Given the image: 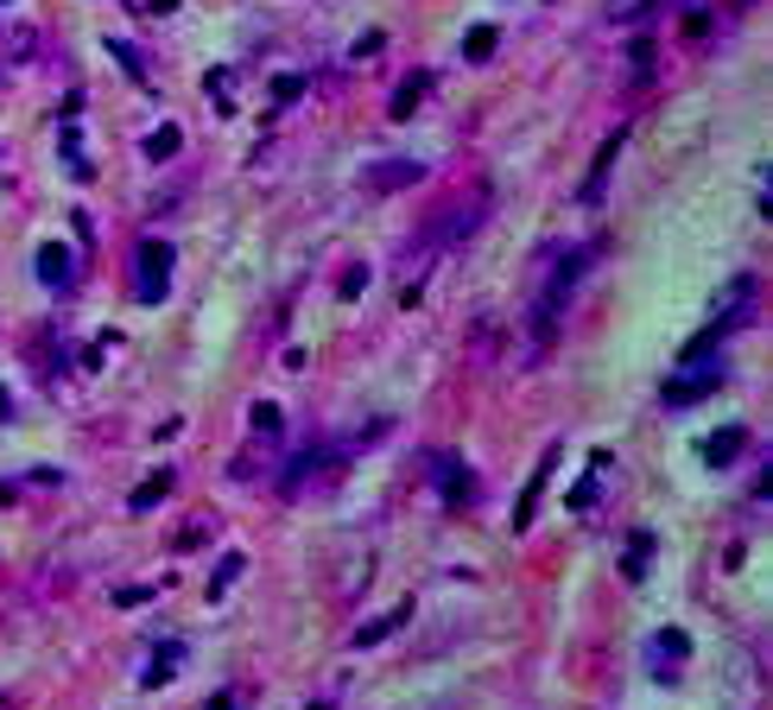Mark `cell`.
Here are the masks:
<instances>
[{
  "label": "cell",
  "instance_id": "obj_1",
  "mask_svg": "<svg viewBox=\"0 0 773 710\" xmlns=\"http://www.w3.org/2000/svg\"><path fill=\"white\" fill-rule=\"evenodd\" d=\"M716 387H723V362H716V356H703V362H685V369L665 381V387H660V407L665 412H685V407H698V400H710Z\"/></svg>",
  "mask_w": 773,
  "mask_h": 710
},
{
  "label": "cell",
  "instance_id": "obj_11",
  "mask_svg": "<svg viewBox=\"0 0 773 710\" xmlns=\"http://www.w3.org/2000/svg\"><path fill=\"white\" fill-rule=\"evenodd\" d=\"M647 564H653V533H634V539H627V559H622V571L634 577V584H640V577H647Z\"/></svg>",
  "mask_w": 773,
  "mask_h": 710
},
{
  "label": "cell",
  "instance_id": "obj_23",
  "mask_svg": "<svg viewBox=\"0 0 773 710\" xmlns=\"http://www.w3.org/2000/svg\"><path fill=\"white\" fill-rule=\"evenodd\" d=\"M210 710H235V698H228V692H222V698H210Z\"/></svg>",
  "mask_w": 773,
  "mask_h": 710
},
{
  "label": "cell",
  "instance_id": "obj_8",
  "mask_svg": "<svg viewBox=\"0 0 773 710\" xmlns=\"http://www.w3.org/2000/svg\"><path fill=\"white\" fill-rule=\"evenodd\" d=\"M425 89H432V76H425V71H419V76H406L400 89H394V109H387V114H394V121H406V114H412L419 102H425Z\"/></svg>",
  "mask_w": 773,
  "mask_h": 710
},
{
  "label": "cell",
  "instance_id": "obj_12",
  "mask_svg": "<svg viewBox=\"0 0 773 710\" xmlns=\"http://www.w3.org/2000/svg\"><path fill=\"white\" fill-rule=\"evenodd\" d=\"M165 495H172V470H159V476H147V483L134 488V501H127V508H134V514H147L152 501H165Z\"/></svg>",
  "mask_w": 773,
  "mask_h": 710
},
{
  "label": "cell",
  "instance_id": "obj_22",
  "mask_svg": "<svg viewBox=\"0 0 773 710\" xmlns=\"http://www.w3.org/2000/svg\"><path fill=\"white\" fill-rule=\"evenodd\" d=\"M640 7H647V0H609V13H615V20H634Z\"/></svg>",
  "mask_w": 773,
  "mask_h": 710
},
{
  "label": "cell",
  "instance_id": "obj_21",
  "mask_svg": "<svg viewBox=\"0 0 773 710\" xmlns=\"http://www.w3.org/2000/svg\"><path fill=\"white\" fill-rule=\"evenodd\" d=\"M254 432H279V407H273V400H260L254 407Z\"/></svg>",
  "mask_w": 773,
  "mask_h": 710
},
{
  "label": "cell",
  "instance_id": "obj_4",
  "mask_svg": "<svg viewBox=\"0 0 773 710\" xmlns=\"http://www.w3.org/2000/svg\"><path fill=\"white\" fill-rule=\"evenodd\" d=\"M406 185H419V165L412 159H381V165L362 172V190H406Z\"/></svg>",
  "mask_w": 773,
  "mask_h": 710
},
{
  "label": "cell",
  "instance_id": "obj_20",
  "mask_svg": "<svg viewBox=\"0 0 773 710\" xmlns=\"http://www.w3.org/2000/svg\"><path fill=\"white\" fill-rule=\"evenodd\" d=\"M235 577H241V559H222L216 584H210V597H222V590H228V584H235Z\"/></svg>",
  "mask_w": 773,
  "mask_h": 710
},
{
  "label": "cell",
  "instance_id": "obj_16",
  "mask_svg": "<svg viewBox=\"0 0 773 710\" xmlns=\"http://www.w3.org/2000/svg\"><path fill=\"white\" fill-rule=\"evenodd\" d=\"M495 38H501L495 26H476V33L463 38V58H470V64H488V58H495Z\"/></svg>",
  "mask_w": 773,
  "mask_h": 710
},
{
  "label": "cell",
  "instance_id": "obj_18",
  "mask_svg": "<svg viewBox=\"0 0 773 710\" xmlns=\"http://www.w3.org/2000/svg\"><path fill=\"white\" fill-rule=\"evenodd\" d=\"M298 96H304V76H298V71H286L279 83H273V102H279V109H286V102H298Z\"/></svg>",
  "mask_w": 773,
  "mask_h": 710
},
{
  "label": "cell",
  "instance_id": "obj_13",
  "mask_svg": "<svg viewBox=\"0 0 773 710\" xmlns=\"http://www.w3.org/2000/svg\"><path fill=\"white\" fill-rule=\"evenodd\" d=\"M406 615H412V609H387L381 622H369V628H356V647H374V640H387V635H394V628L406 622Z\"/></svg>",
  "mask_w": 773,
  "mask_h": 710
},
{
  "label": "cell",
  "instance_id": "obj_5",
  "mask_svg": "<svg viewBox=\"0 0 773 710\" xmlns=\"http://www.w3.org/2000/svg\"><path fill=\"white\" fill-rule=\"evenodd\" d=\"M736 450H748V425H723L703 438V463H736Z\"/></svg>",
  "mask_w": 773,
  "mask_h": 710
},
{
  "label": "cell",
  "instance_id": "obj_19",
  "mask_svg": "<svg viewBox=\"0 0 773 710\" xmlns=\"http://www.w3.org/2000/svg\"><path fill=\"white\" fill-rule=\"evenodd\" d=\"M109 51L121 58V71H127V76H140V83H147V71H140V58H134V45H127V38H114Z\"/></svg>",
  "mask_w": 773,
  "mask_h": 710
},
{
  "label": "cell",
  "instance_id": "obj_3",
  "mask_svg": "<svg viewBox=\"0 0 773 710\" xmlns=\"http://www.w3.org/2000/svg\"><path fill=\"white\" fill-rule=\"evenodd\" d=\"M432 476H438V488H444V501H450V508H470V501H476V476H470L450 450H438V457H432Z\"/></svg>",
  "mask_w": 773,
  "mask_h": 710
},
{
  "label": "cell",
  "instance_id": "obj_24",
  "mask_svg": "<svg viewBox=\"0 0 773 710\" xmlns=\"http://www.w3.org/2000/svg\"><path fill=\"white\" fill-rule=\"evenodd\" d=\"M0 419H13V400H7V387H0Z\"/></svg>",
  "mask_w": 773,
  "mask_h": 710
},
{
  "label": "cell",
  "instance_id": "obj_9",
  "mask_svg": "<svg viewBox=\"0 0 773 710\" xmlns=\"http://www.w3.org/2000/svg\"><path fill=\"white\" fill-rule=\"evenodd\" d=\"M38 279H45V286H64V279H71V248H58V241L38 248Z\"/></svg>",
  "mask_w": 773,
  "mask_h": 710
},
{
  "label": "cell",
  "instance_id": "obj_17",
  "mask_svg": "<svg viewBox=\"0 0 773 710\" xmlns=\"http://www.w3.org/2000/svg\"><path fill=\"white\" fill-rule=\"evenodd\" d=\"M178 653H185V647L172 640V647H165V653H159V660L147 667V685H159V678H172V673H178Z\"/></svg>",
  "mask_w": 773,
  "mask_h": 710
},
{
  "label": "cell",
  "instance_id": "obj_25",
  "mask_svg": "<svg viewBox=\"0 0 773 710\" xmlns=\"http://www.w3.org/2000/svg\"><path fill=\"white\" fill-rule=\"evenodd\" d=\"M311 710H331V705H311Z\"/></svg>",
  "mask_w": 773,
  "mask_h": 710
},
{
  "label": "cell",
  "instance_id": "obj_10",
  "mask_svg": "<svg viewBox=\"0 0 773 710\" xmlns=\"http://www.w3.org/2000/svg\"><path fill=\"white\" fill-rule=\"evenodd\" d=\"M627 134H615V140H602V152H596V172H589V185H584V203H596L602 197V178H609V165H615V152H622Z\"/></svg>",
  "mask_w": 773,
  "mask_h": 710
},
{
  "label": "cell",
  "instance_id": "obj_15",
  "mask_svg": "<svg viewBox=\"0 0 773 710\" xmlns=\"http://www.w3.org/2000/svg\"><path fill=\"white\" fill-rule=\"evenodd\" d=\"M178 147H185V134H178L172 121H165V127H152V134H147V159H172Z\"/></svg>",
  "mask_w": 773,
  "mask_h": 710
},
{
  "label": "cell",
  "instance_id": "obj_7",
  "mask_svg": "<svg viewBox=\"0 0 773 710\" xmlns=\"http://www.w3.org/2000/svg\"><path fill=\"white\" fill-rule=\"evenodd\" d=\"M647 653H653V667H678V660L691 653V640L678 635V628H660V635L647 640Z\"/></svg>",
  "mask_w": 773,
  "mask_h": 710
},
{
  "label": "cell",
  "instance_id": "obj_6",
  "mask_svg": "<svg viewBox=\"0 0 773 710\" xmlns=\"http://www.w3.org/2000/svg\"><path fill=\"white\" fill-rule=\"evenodd\" d=\"M552 463H558V450H546L539 470H533V483H526V495H520V508H514V526H533V508H539V488H546V476H552Z\"/></svg>",
  "mask_w": 773,
  "mask_h": 710
},
{
  "label": "cell",
  "instance_id": "obj_14",
  "mask_svg": "<svg viewBox=\"0 0 773 710\" xmlns=\"http://www.w3.org/2000/svg\"><path fill=\"white\" fill-rule=\"evenodd\" d=\"M602 470H609V457L596 450V463H589V483L571 488V508H577V514H589V501H596V483H602Z\"/></svg>",
  "mask_w": 773,
  "mask_h": 710
},
{
  "label": "cell",
  "instance_id": "obj_2",
  "mask_svg": "<svg viewBox=\"0 0 773 710\" xmlns=\"http://www.w3.org/2000/svg\"><path fill=\"white\" fill-rule=\"evenodd\" d=\"M134 292H140V304H159L172 292V248L165 241H140L134 248Z\"/></svg>",
  "mask_w": 773,
  "mask_h": 710
}]
</instances>
